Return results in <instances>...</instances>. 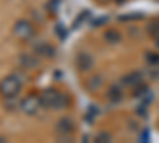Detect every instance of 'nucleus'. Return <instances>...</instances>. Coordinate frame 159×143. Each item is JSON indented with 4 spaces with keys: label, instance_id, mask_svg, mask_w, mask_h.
<instances>
[{
    "label": "nucleus",
    "instance_id": "2",
    "mask_svg": "<svg viewBox=\"0 0 159 143\" xmlns=\"http://www.w3.org/2000/svg\"><path fill=\"white\" fill-rule=\"evenodd\" d=\"M22 87V80L16 75H8L5 76L2 81H0V96L3 99L5 97H16L19 94V91Z\"/></svg>",
    "mask_w": 159,
    "mask_h": 143
},
{
    "label": "nucleus",
    "instance_id": "17",
    "mask_svg": "<svg viewBox=\"0 0 159 143\" xmlns=\"http://www.w3.org/2000/svg\"><path fill=\"white\" fill-rule=\"evenodd\" d=\"M100 2H107V0H100Z\"/></svg>",
    "mask_w": 159,
    "mask_h": 143
},
{
    "label": "nucleus",
    "instance_id": "16",
    "mask_svg": "<svg viewBox=\"0 0 159 143\" xmlns=\"http://www.w3.org/2000/svg\"><path fill=\"white\" fill-rule=\"evenodd\" d=\"M0 141H5V138H3V137H0Z\"/></svg>",
    "mask_w": 159,
    "mask_h": 143
},
{
    "label": "nucleus",
    "instance_id": "14",
    "mask_svg": "<svg viewBox=\"0 0 159 143\" xmlns=\"http://www.w3.org/2000/svg\"><path fill=\"white\" fill-rule=\"evenodd\" d=\"M113 138H111V135L108 134V132H100V134H97V137H96V141H111Z\"/></svg>",
    "mask_w": 159,
    "mask_h": 143
},
{
    "label": "nucleus",
    "instance_id": "11",
    "mask_svg": "<svg viewBox=\"0 0 159 143\" xmlns=\"http://www.w3.org/2000/svg\"><path fill=\"white\" fill-rule=\"evenodd\" d=\"M103 40L107 43H110V45H116V43L121 42V34H119L118 30H115V29H110V30H107L103 34Z\"/></svg>",
    "mask_w": 159,
    "mask_h": 143
},
{
    "label": "nucleus",
    "instance_id": "1",
    "mask_svg": "<svg viewBox=\"0 0 159 143\" xmlns=\"http://www.w3.org/2000/svg\"><path fill=\"white\" fill-rule=\"evenodd\" d=\"M40 102H42V107L48 110H61L64 107H69V97L61 94L54 87L43 89L40 92Z\"/></svg>",
    "mask_w": 159,
    "mask_h": 143
},
{
    "label": "nucleus",
    "instance_id": "3",
    "mask_svg": "<svg viewBox=\"0 0 159 143\" xmlns=\"http://www.w3.org/2000/svg\"><path fill=\"white\" fill-rule=\"evenodd\" d=\"M35 30H34V25L25 21V19H19L15 22V25H13V35H15L18 40L21 42H27L30 40V38L34 37Z\"/></svg>",
    "mask_w": 159,
    "mask_h": 143
},
{
    "label": "nucleus",
    "instance_id": "15",
    "mask_svg": "<svg viewBox=\"0 0 159 143\" xmlns=\"http://www.w3.org/2000/svg\"><path fill=\"white\" fill-rule=\"evenodd\" d=\"M142 18V13H130V15L129 16H121V18H119V19H140Z\"/></svg>",
    "mask_w": 159,
    "mask_h": 143
},
{
    "label": "nucleus",
    "instance_id": "4",
    "mask_svg": "<svg viewBox=\"0 0 159 143\" xmlns=\"http://www.w3.org/2000/svg\"><path fill=\"white\" fill-rule=\"evenodd\" d=\"M21 110L27 114V116H34L38 113V110L42 108V102H40V96H35V94H30L25 99L21 100L19 103Z\"/></svg>",
    "mask_w": 159,
    "mask_h": 143
},
{
    "label": "nucleus",
    "instance_id": "9",
    "mask_svg": "<svg viewBox=\"0 0 159 143\" xmlns=\"http://www.w3.org/2000/svg\"><path fill=\"white\" fill-rule=\"evenodd\" d=\"M103 84V76L102 75H92L89 76V80L86 81V89L89 92H97Z\"/></svg>",
    "mask_w": 159,
    "mask_h": 143
},
{
    "label": "nucleus",
    "instance_id": "10",
    "mask_svg": "<svg viewBox=\"0 0 159 143\" xmlns=\"http://www.w3.org/2000/svg\"><path fill=\"white\" fill-rule=\"evenodd\" d=\"M123 83H124L126 86H129V87L139 86V84L142 83V73H140V72H132V73L126 75V76L123 78Z\"/></svg>",
    "mask_w": 159,
    "mask_h": 143
},
{
    "label": "nucleus",
    "instance_id": "5",
    "mask_svg": "<svg viewBox=\"0 0 159 143\" xmlns=\"http://www.w3.org/2000/svg\"><path fill=\"white\" fill-rule=\"evenodd\" d=\"M75 131V123L70 116H62V118L56 123V132L62 138H69Z\"/></svg>",
    "mask_w": 159,
    "mask_h": 143
},
{
    "label": "nucleus",
    "instance_id": "13",
    "mask_svg": "<svg viewBox=\"0 0 159 143\" xmlns=\"http://www.w3.org/2000/svg\"><path fill=\"white\" fill-rule=\"evenodd\" d=\"M3 107L8 110V111H15L16 107H18V103L15 100V97H5V103H3Z\"/></svg>",
    "mask_w": 159,
    "mask_h": 143
},
{
    "label": "nucleus",
    "instance_id": "7",
    "mask_svg": "<svg viewBox=\"0 0 159 143\" xmlns=\"http://www.w3.org/2000/svg\"><path fill=\"white\" fill-rule=\"evenodd\" d=\"M19 65L27 70H35L38 67V59L34 54H21L19 56Z\"/></svg>",
    "mask_w": 159,
    "mask_h": 143
},
{
    "label": "nucleus",
    "instance_id": "12",
    "mask_svg": "<svg viewBox=\"0 0 159 143\" xmlns=\"http://www.w3.org/2000/svg\"><path fill=\"white\" fill-rule=\"evenodd\" d=\"M107 97H108V100L111 103H118V102H121V99H123V91L119 87H116V86H113V87H110Z\"/></svg>",
    "mask_w": 159,
    "mask_h": 143
},
{
    "label": "nucleus",
    "instance_id": "6",
    "mask_svg": "<svg viewBox=\"0 0 159 143\" xmlns=\"http://www.w3.org/2000/svg\"><path fill=\"white\" fill-rule=\"evenodd\" d=\"M75 64H76V69L80 72H89L92 69V64H94V60H92V56L89 53H86V51H81V53H78L76 59H75Z\"/></svg>",
    "mask_w": 159,
    "mask_h": 143
},
{
    "label": "nucleus",
    "instance_id": "8",
    "mask_svg": "<svg viewBox=\"0 0 159 143\" xmlns=\"http://www.w3.org/2000/svg\"><path fill=\"white\" fill-rule=\"evenodd\" d=\"M35 54L43 56V57H54L56 56V48L51 46L49 43H40L35 46Z\"/></svg>",
    "mask_w": 159,
    "mask_h": 143
}]
</instances>
